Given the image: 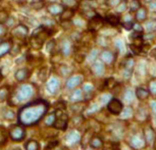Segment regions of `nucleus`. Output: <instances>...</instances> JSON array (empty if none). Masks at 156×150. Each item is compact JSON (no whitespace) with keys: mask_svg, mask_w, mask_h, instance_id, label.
Wrapping results in <instances>:
<instances>
[{"mask_svg":"<svg viewBox=\"0 0 156 150\" xmlns=\"http://www.w3.org/2000/svg\"><path fill=\"white\" fill-rule=\"evenodd\" d=\"M61 1H62V4L66 5V7L73 8V9H76V7L79 5L78 0H61Z\"/></svg>","mask_w":156,"mask_h":150,"instance_id":"obj_21","label":"nucleus"},{"mask_svg":"<svg viewBox=\"0 0 156 150\" xmlns=\"http://www.w3.org/2000/svg\"><path fill=\"white\" fill-rule=\"evenodd\" d=\"M11 46L12 45H11V43L9 42V41L0 43V57L3 56V55H5L6 53H8L11 49Z\"/></svg>","mask_w":156,"mask_h":150,"instance_id":"obj_18","label":"nucleus"},{"mask_svg":"<svg viewBox=\"0 0 156 150\" xmlns=\"http://www.w3.org/2000/svg\"><path fill=\"white\" fill-rule=\"evenodd\" d=\"M46 69L45 67H43L42 70H40V73H39V78H40V80L41 81H44L45 80V78H46Z\"/></svg>","mask_w":156,"mask_h":150,"instance_id":"obj_36","label":"nucleus"},{"mask_svg":"<svg viewBox=\"0 0 156 150\" xmlns=\"http://www.w3.org/2000/svg\"><path fill=\"white\" fill-rule=\"evenodd\" d=\"M28 33H29L28 28L26 27L25 25H22V23L16 26V28H13L12 32H11V34H12L14 37L19 38V39H25V38L28 36Z\"/></svg>","mask_w":156,"mask_h":150,"instance_id":"obj_5","label":"nucleus"},{"mask_svg":"<svg viewBox=\"0 0 156 150\" xmlns=\"http://www.w3.org/2000/svg\"><path fill=\"white\" fill-rule=\"evenodd\" d=\"M64 9L63 5H61L59 3H51L47 6V10L51 16H59L62 12V10Z\"/></svg>","mask_w":156,"mask_h":150,"instance_id":"obj_9","label":"nucleus"},{"mask_svg":"<svg viewBox=\"0 0 156 150\" xmlns=\"http://www.w3.org/2000/svg\"><path fill=\"white\" fill-rule=\"evenodd\" d=\"M72 44L69 43V40H63L62 42L60 44V50L61 52H62L63 55H69L70 54V52H72Z\"/></svg>","mask_w":156,"mask_h":150,"instance_id":"obj_15","label":"nucleus"},{"mask_svg":"<svg viewBox=\"0 0 156 150\" xmlns=\"http://www.w3.org/2000/svg\"><path fill=\"white\" fill-rule=\"evenodd\" d=\"M54 46H55V41H54V40H50L49 42H47V43H46V45H45L46 50H47L48 52H51L52 50L54 49Z\"/></svg>","mask_w":156,"mask_h":150,"instance_id":"obj_30","label":"nucleus"},{"mask_svg":"<svg viewBox=\"0 0 156 150\" xmlns=\"http://www.w3.org/2000/svg\"><path fill=\"white\" fill-rule=\"evenodd\" d=\"M131 4L132 5H129V8H131L132 10L133 11H136L138 8L140 7V5H139V3H138V1L137 0H132L131 1Z\"/></svg>","mask_w":156,"mask_h":150,"instance_id":"obj_33","label":"nucleus"},{"mask_svg":"<svg viewBox=\"0 0 156 150\" xmlns=\"http://www.w3.org/2000/svg\"><path fill=\"white\" fill-rule=\"evenodd\" d=\"M145 137H146V140L147 142H152L153 139H154V133L153 131L151 130V128H148L145 130Z\"/></svg>","mask_w":156,"mask_h":150,"instance_id":"obj_25","label":"nucleus"},{"mask_svg":"<svg viewBox=\"0 0 156 150\" xmlns=\"http://www.w3.org/2000/svg\"><path fill=\"white\" fill-rule=\"evenodd\" d=\"M122 117L123 119V117H129V116H132V109L131 108H128V110H125V111H122Z\"/></svg>","mask_w":156,"mask_h":150,"instance_id":"obj_37","label":"nucleus"},{"mask_svg":"<svg viewBox=\"0 0 156 150\" xmlns=\"http://www.w3.org/2000/svg\"><path fill=\"white\" fill-rule=\"evenodd\" d=\"M135 98V94L132 90H128L126 92V95H125V100L126 102H132Z\"/></svg>","mask_w":156,"mask_h":150,"instance_id":"obj_26","label":"nucleus"},{"mask_svg":"<svg viewBox=\"0 0 156 150\" xmlns=\"http://www.w3.org/2000/svg\"><path fill=\"white\" fill-rule=\"evenodd\" d=\"M81 140V135L78 131H70L66 136V142L69 144V145H73V144L78 143L79 141Z\"/></svg>","mask_w":156,"mask_h":150,"instance_id":"obj_10","label":"nucleus"},{"mask_svg":"<svg viewBox=\"0 0 156 150\" xmlns=\"http://www.w3.org/2000/svg\"><path fill=\"white\" fill-rule=\"evenodd\" d=\"M83 89H84V91H85V92H86V93L91 92V91L93 90V86H92V85H91V84H86V85H85V86H84Z\"/></svg>","mask_w":156,"mask_h":150,"instance_id":"obj_42","label":"nucleus"},{"mask_svg":"<svg viewBox=\"0 0 156 150\" xmlns=\"http://www.w3.org/2000/svg\"><path fill=\"white\" fill-rule=\"evenodd\" d=\"M5 32H6V29H5L4 25L0 23V38H1L5 34Z\"/></svg>","mask_w":156,"mask_h":150,"instance_id":"obj_43","label":"nucleus"},{"mask_svg":"<svg viewBox=\"0 0 156 150\" xmlns=\"http://www.w3.org/2000/svg\"><path fill=\"white\" fill-rule=\"evenodd\" d=\"M8 19V14H7V12L6 11H4V10H1L0 11V23H3V22H5Z\"/></svg>","mask_w":156,"mask_h":150,"instance_id":"obj_34","label":"nucleus"},{"mask_svg":"<svg viewBox=\"0 0 156 150\" xmlns=\"http://www.w3.org/2000/svg\"><path fill=\"white\" fill-rule=\"evenodd\" d=\"M136 96L140 100H145L149 97V92L146 89H144V88L139 87V88H137V90H136Z\"/></svg>","mask_w":156,"mask_h":150,"instance_id":"obj_19","label":"nucleus"},{"mask_svg":"<svg viewBox=\"0 0 156 150\" xmlns=\"http://www.w3.org/2000/svg\"><path fill=\"white\" fill-rule=\"evenodd\" d=\"M67 126V116L64 113H61V117H57L56 122H55V127L57 129H64L66 128Z\"/></svg>","mask_w":156,"mask_h":150,"instance_id":"obj_13","label":"nucleus"},{"mask_svg":"<svg viewBox=\"0 0 156 150\" xmlns=\"http://www.w3.org/2000/svg\"><path fill=\"white\" fill-rule=\"evenodd\" d=\"M110 100V95L109 94H104V95H102L101 97V102L102 103H108V101Z\"/></svg>","mask_w":156,"mask_h":150,"instance_id":"obj_39","label":"nucleus"},{"mask_svg":"<svg viewBox=\"0 0 156 150\" xmlns=\"http://www.w3.org/2000/svg\"><path fill=\"white\" fill-rule=\"evenodd\" d=\"M151 108H152L153 112H154V113L156 114V101L151 102Z\"/></svg>","mask_w":156,"mask_h":150,"instance_id":"obj_45","label":"nucleus"},{"mask_svg":"<svg viewBox=\"0 0 156 150\" xmlns=\"http://www.w3.org/2000/svg\"><path fill=\"white\" fill-rule=\"evenodd\" d=\"M100 57H101V60L103 61V62H105L107 64H109L113 61V54L111 53L110 51H108V50H104V51H102Z\"/></svg>","mask_w":156,"mask_h":150,"instance_id":"obj_16","label":"nucleus"},{"mask_svg":"<svg viewBox=\"0 0 156 150\" xmlns=\"http://www.w3.org/2000/svg\"><path fill=\"white\" fill-rule=\"evenodd\" d=\"M7 95H8V90L6 88H3V89L0 90V101H3L7 98Z\"/></svg>","mask_w":156,"mask_h":150,"instance_id":"obj_31","label":"nucleus"},{"mask_svg":"<svg viewBox=\"0 0 156 150\" xmlns=\"http://www.w3.org/2000/svg\"><path fill=\"white\" fill-rule=\"evenodd\" d=\"M149 90H150V93H151L152 95L156 96V81L155 80H153V81L150 82Z\"/></svg>","mask_w":156,"mask_h":150,"instance_id":"obj_29","label":"nucleus"},{"mask_svg":"<svg viewBox=\"0 0 156 150\" xmlns=\"http://www.w3.org/2000/svg\"><path fill=\"white\" fill-rule=\"evenodd\" d=\"M105 20L111 26H116V25H119L120 22V17L119 16H116V14L110 13L105 16Z\"/></svg>","mask_w":156,"mask_h":150,"instance_id":"obj_17","label":"nucleus"},{"mask_svg":"<svg viewBox=\"0 0 156 150\" xmlns=\"http://www.w3.org/2000/svg\"><path fill=\"white\" fill-rule=\"evenodd\" d=\"M116 45H117V47H119V48L120 51H122V48H123V45H122V41H117Z\"/></svg>","mask_w":156,"mask_h":150,"instance_id":"obj_46","label":"nucleus"},{"mask_svg":"<svg viewBox=\"0 0 156 150\" xmlns=\"http://www.w3.org/2000/svg\"><path fill=\"white\" fill-rule=\"evenodd\" d=\"M46 107L43 104H34L26 107L20 113V122L25 125H32L39 120L45 113Z\"/></svg>","mask_w":156,"mask_h":150,"instance_id":"obj_1","label":"nucleus"},{"mask_svg":"<svg viewBox=\"0 0 156 150\" xmlns=\"http://www.w3.org/2000/svg\"><path fill=\"white\" fill-rule=\"evenodd\" d=\"M92 70L96 76H102L105 72V66L103 64L102 60H96L92 66Z\"/></svg>","mask_w":156,"mask_h":150,"instance_id":"obj_11","label":"nucleus"},{"mask_svg":"<svg viewBox=\"0 0 156 150\" xmlns=\"http://www.w3.org/2000/svg\"><path fill=\"white\" fill-rule=\"evenodd\" d=\"M29 76H30V72H29L28 69H20L16 73L14 77H16V79L17 81L23 82V81L27 80Z\"/></svg>","mask_w":156,"mask_h":150,"instance_id":"obj_12","label":"nucleus"},{"mask_svg":"<svg viewBox=\"0 0 156 150\" xmlns=\"http://www.w3.org/2000/svg\"><path fill=\"white\" fill-rule=\"evenodd\" d=\"M137 11V14H136V19L138 22H144L147 17V11L144 7H139Z\"/></svg>","mask_w":156,"mask_h":150,"instance_id":"obj_20","label":"nucleus"},{"mask_svg":"<svg viewBox=\"0 0 156 150\" xmlns=\"http://www.w3.org/2000/svg\"><path fill=\"white\" fill-rule=\"evenodd\" d=\"M82 82H83V76L81 75H76L70 77L66 82V87L69 89H73V88L78 87Z\"/></svg>","mask_w":156,"mask_h":150,"instance_id":"obj_8","label":"nucleus"},{"mask_svg":"<svg viewBox=\"0 0 156 150\" xmlns=\"http://www.w3.org/2000/svg\"><path fill=\"white\" fill-rule=\"evenodd\" d=\"M26 149L27 150H39V144H38L37 141H29L26 145Z\"/></svg>","mask_w":156,"mask_h":150,"instance_id":"obj_23","label":"nucleus"},{"mask_svg":"<svg viewBox=\"0 0 156 150\" xmlns=\"http://www.w3.org/2000/svg\"><path fill=\"white\" fill-rule=\"evenodd\" d=\"M123 28L126 29V30H131L134 27V23L133 22H126V23H122Z\"/></svg>","mask_w":156,"mask_h":150,"instance_id":"obj_38","label":"nucleus"},{"mask_svg":"<svg viewBox=\"0 0 156 150\" xmlns=\"http://www.w3.org/2000/svg\"><path fill=\"white\" fill-rule=\"evenodd\" d=\"M54 122H55V116H54V114H50V116H47L46 120H45V123H46V125H48V126L53 125Z\"/></svg>","mask_w":156,"mask_h":150,"instance_id":"obj_32","label":"nucleus"},{"mask_svg":"<svg viewBox=\"0 0 156 150\" xmlns=\"http://www.w3.org/2000/svg\"><path fill=\"white\" fill-rule=\"evenodd\" d=\"M6 142V132L4 129L0 128V146Z\"/></svg>","mask_w":156,"mask_h":150,"instance_id":"obj_27","label":"nucleus"},{"mask_svg":"<svg viewBox=\"0 0 156 150\" xmlns=\"http://www.w3.org/2000/svg\"><path fill=\"white\" fill-rule=\"evenodd\" d=\"M10 136L14 141H20L25 138L26 131H25V129L22 127H14L12 130L10 131Z\"/></svg>","mask_w":156,"mask_h":150,"instance_id":"obj_6","label":"nucleus"},{"mask_svg":"<svg viewBox=\"0 0 156 150\" xmlns=\"http://www.w3.org/2000/svg\"><path fill=\"white\" fill-rule=\"evenodd\" d=\"M117 11H119V12H122V11H125L126 10V2H120V3L117 5Z\"/></svg>","mask_w":156,"mask_h":150,"instance_id":"obj_35","label":"nucleus"},{"mask_svg":"<svg viewBox=\"0 0 156 150\" xmlns=\"http://www.w3.org/2000/svg\"><path fill=\"white\" fill-rule=\"evenodd\" d=\"M3 116H4V117L5 119H7V120H11L13 117V112L12 111H10V110H6L5 112H3Z\"/></svg>","mask_w":156,"mask_h":150,"instance_id":"obj_40","label":"nucleus"},{"mask_svg":"<svg viewBox=\"0 0 156 150\" xmlns=\"http://www.w3.org/2000/svg\"><path fill=\"white\" fill-rule=\"evenodd\" d=\"M129 145L135 149H141L145 146V140L139 135H135L129 140Z\"/></svg>","mask_w":156,"mask_h":150,"instance_id":"obj_7","label":"nucleus"},{"mask_svg":"<svg viewBox=\"0 0 156 150\" xmlns=\"http://www.w3.org/2000/svg\"><path fill=\"white\" fill-rule=\"evenodd\" d=\"M90 143H91V146H92L93 148H99V147L102 145V140L100 139L99 137L95 136V137L92 138V140H91Z\"/></svg>","mask_w":156,"mask_h":150,"instance_id":"obj_24","label":"nucleus"},{"mask_svg":"<svg viewBox=\"0 0 156 150\" xmlns=\"http://www.w3.org/2000/svg\"><path fill=\"white\" fill-rule=\"evenodd\" d=\"M150 7L156 9V1H152V2H151V4H150Z\"/></svg>","mask_w":156,"mask_h":150,"instance_id":"obj_47","label":"nucleus"},{"mask_svg":"<svg viewBox=\"0 0 156 150\" xmlns=\"http://www.w3.org/2000/svg\"><path fill=\"white\" fill-rule=\"evenodd\" d=\"M99 109V106L97 104H94V105H92V108H89L88 109V112L89 113H92V112H95V111H97Z\"/></svg>","mask_w":156,"mask_h":150,"instance_id":"obj_44","label":"nucleus"},{"mask_svg":"<svg viewBox=\"0 0 156 150\" xmlns=\"http://www.w3.org/2000/svg\"><path fill=\"white\" fill-rule=\"evenodd\" d=\"M59 86H60V82L56 77L50 78L48 80V82L46 83V89L49 93H51V94L56 93L58 91V89H59Z\"/></svg>","mask_w":156,"mask_h":150,"instance_id":"obj_4","label":"nucleus"},{"mask_svg":"<svg viewBox=\"0 0 156 150\" xmlns=\"http://www.w3.org/2000/svg\"><path fill=\"white\" fill-rule=\"evenodd\" d=\"M34 94V88L31 85H23L16 92V99L19 101H25L30 99Z\"/></svg>","mask_w":156,"mask_h":150,"instance_id":"obj_2","label":"nucleus"},{"mask_svg":"<svg viewBox=\"0 0 156 150\" xmlns=\"http://www.w3.org/2000/svg\"><path fill=\"white\" fill-rule=\"evenodd\" d=\"M73 14H75V9L73 8H64L62 10V12H61L59 16H60V20H69L73 16Z\"/></svg>","mask_w":156,"mask_h":150,"instance_id":"obj_14","label":"nucleus"},{"mask_svg":"<svg viewBox=\"0 0 156 150\" xmlns=\"http://www.w3.org/2000/svg\"><path fill=\"white\" fill-rule=\"evenodd\" d=\"M119 3H120V0H109V2H108L109 6H111V7L117 6Z\"/></svg>","mask_w":156,"mask_h":150,"instance_id":"obj_41","label":"nucleus"},{"mask_svg":"<svg viewBox=\"0 0 156 150\" xmlns=\"http://www.w3.org/2000/svg\"><path fill=\"white\" fill-rule=\"evenodd\" d=\"M82 97H83V93H82V90H76L75 92L72 94V96H70V100L72 101H79V100L82 99Z\"/></svg>","mask_w":156,"mask_h":150,"instance_id":"obj_22","label":"nucleus"},{"mask_svg":"<svg viewBox=\"0 0 156 150\" xmlns=\"http://www.w3.org/2000/svg\"><path fill=\"white\" fill-rule=\"evenodd\" d=\"M43 0H38V1H33L32 2V6H33L35 9H37V10H39L41 9L43 6H44V3H43Z\"/></svg>","mask_w":156,"mask_h":150,"instance_id":"obj_28","label":"nucleus"},{"mask_svg":"<svg viewBox=\"0 0 156 150\" xmlns=\"http://www.w3.org/2000/svg\"><path fill=\"white\" fill-rule=\"evenodd\" d=\"M107 108L112 114H120V112H122L123 109V105L119 99L113 98L108 101Z\"/></svg>","mask_w":156,"mask_h":150,"instance_id":"obj_3","label":"nucleus"}]
</instances>
